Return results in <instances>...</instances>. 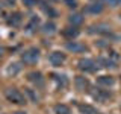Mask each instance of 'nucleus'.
<instances>
[{"label": "nucleus", "mask_w": 121, "mask_h": 114, "mask_svg": "<svg viewBox=\"0 0 121 114\" xmlns=\"http://www.w3.org/2000/svg\"><path fill=\"white\" fill-rule=\"evenodd\" d=\"M5 96L11 104H15V105H24L26 104V97L23 96V93L17 88H8L5 91Z\"/></svg>", "instance_id": "f257e3e1"}, {"label": "nucleus", "mask_w": 121, "mask_h": 114, "mask_svg": "<svg viewBox=\"0 0 121 114\" xmlns=\"http://www.w3.org/2000/svg\"><path fill=\"white\" fill-rule=\"evenodd\" d=\"M38 59H39V50H38L36 47H29L21 53V61L24 64L32 66V64L38 62Z\"/></svg>", "instance_id": "f03ea898"}, {"label": "nucleus", "mask_w": 121, "mask_h": 114, "mask_svg": "<svg viewBox=\"0 0 121 114\" xmlns=\"http://www.w3.org/2000/svg\"><path fill=\"white\" fill-rule=\"evenodd\" d=\"M77 67H79V70L85 71V73H94V71L98 68V64H97V61H94V59L82 58L77 62Z\"/></svg>", "instance_id": "7ed1b4c3"}, {"label": "nucleus", "mask_w": 121, "mask_h": 114, "mask_svg": "<svg viewBox=\"0 0 121 114\" xmlns=\"http://www.w3.org/2000/svg\"><path fill=\"white\" fill-rule=\"evenodd\" d=\"M88 33H97V35H112V30L106 23H97L88 28Z\"/></svg>", "instance_id": "20e7f679"}, {"label": "nucleus", "mask_w": 121, "mask_h": 114, "mask_svg": "<svg viewBox=\"0 0 121 114\" xmlns=\"http://www.w3.org/2000/svg\"><path fill=\"white\" fill-rule=\"evenodd\" d=\"M65 59H67V56H65V53H62V52H52L50 56H48L50 64H52V66H55V67L62 66V64L65 62Z\"/></svg>", "instance_id": "39448f33"}, {"label": "nucleus", "mask_w": 121, "mask_h": 114, "mask_svg": "<svg viewBox=\"0 0 121 114\" xmlns=\"http://www.w3.org/2000/svg\"><path fill=\"white\" fill-rule=\"evenodd\" d=\"M67 50L73 52V53H83V52H88V46L79 43V41H68L67 43Z\"/></svg>", "instance_id": "423d86ee"}, {"label": "nucleus", "mask_w": 121, "mask_h": 114, "mask_svg": "<svg viewBox=\"0 0 121 114\" xmlns=\"http://www.w3.org/2000/svg\"><path fill=\"white\" fill-rule=\"evenodd\" d=\"M74 85H76V88H77L79 91H88L91 84H89V81L85 78V76H76Z\"/></svg>", "instance_id": "0eeeda50"}, {"label": "nucleus", "mask_w": 121, "mask_h": 114, "mask_svg": "<svg viewBox=\"0 0 121 114\" xmlns=\"http://www.w3.org/2000/svg\"><path fill=\"white\" fill-rule=\"evenodd\" d=\"M27 79L35 87H38V88H41V87L44 85V78H43V75H41L39 71H30L27 75Z\"/></svg>", "instance_id": "6e6552de"}, {"label": "nucleus", "mask_w": 121, "mask_h": 114, "mask_svg": "<svg viewBox=\"0 0 121 114\" xmlns=\"http://www.w3.org/2000/svg\"><path fill=\"white\" fill-rule=\"evenodd\" d=\"M92 97L98 102H106L111 97V93L108 90H101V88H95V91H92Z\"/></svg>", "instance_id": "1a4fd4ad"}, {"label": "nucleus", "mask_w": 121, "mask_h": 114, "mask_svg": "<svg viewBox=\"0 0 121 114\" xmlns=\"http://www.w3.org/2000/svg\"><path fill=\"white\" fill-rule=\"evenodd\" d=\"M97 64H98V67H104V68H115L117 67V61L112 59L111 56H108V58H103V56L98 58Z\"/></svg>", "instance_id": "9d476101"}, {"label": "nucleus", "mask_w": 121, "mask_h": 114, "mask_svg": "<svg viewBox=\"0 0 121 114\" xmlns=\"http://www.w3.org/2000/svg\"><path fill=\"white\" fill-rule=\"evenodd\" d=\"M21 21H23V17H21L20 12H14L8 17V24L12 26V28H18L21 24Z\"/></svg>", "instance_id": "9b49d317"}, {"label": "nucleus", "mask_w": 121, "mask_h": 114, "mask_svg": "<svg viewBox=\"0 0 121 114\" xmlns=\"http://www.w3.org/2000/svg\"><path fill=\"white\" fill-rule=\"evenodd\" d=\"M101 11H103V3H98V2H92L91 5L85 8L86 14H100Z\"/></svg>", "instance_id": "f8f14e48"}, {"label": "nucleus", "mask_w": 121, "mask_h": 114, "mask_svg": "<svg viewBox=\"0 0 121 114\" xmlns=\"http://www.w3.org/2000/svg\"><path fill=\"white\" fill-rule=\"evenodd\" d=\"M97 84L101 87H112L113 84H115V79L112 78V76H100V78L97 79Z\"/></svg>", "instance_id": "ddd939ff"}, {"label": "nucleus", "mask_w": 121, "mask_h": 114, "mask_svg": "<svg viewBox=\"0 0 121 114\" xmlns=\"http://www.w3.org/2000/svg\"><path fill=\"white\" fill-rule=\"evenodd\" d=\"M39 28V18L38 17H32L27 23V26H26V29H27V32H36V29Z\"/></svg>", "instance_id": "4468645a"}, {"label": "nucleus", "mask_w": 121, "mask_h": 114, "mask_svg": "<svg viewBox=\"0 0 121 114\" xmlns=\"http://www.w3.org/2000/svg\"><path fill=\"white\" fill-rule=\"evenodd\" d=\"M68 21H70V24H73L74 28H77V26H80L83 23V17H82V14H71L70 17H68Z\"/></svg>", "instance_id": "2eb2a0df"}, {"label": "nucleus", "mask_w": 121, "mask_h": 114, "mask_svg": "<svg viewBox=\"0 0 121 114\" xmlns=\"http://www.w3.org/2000/svg\"><path fill=\"white\" fill-rule=\"evenodd\" d=\"M20 70H21V66L18 62H11L9 66H8V68H6V73L9 76H15V75L20 73Z\"/></svg>", "instance_id": "dca6fc26"}, {"label": "nucleus", "mask_w": 121, "mask_h": 114, "mask_svg": "<svg viewBox=\"0 0 121 114\" xmlns=\"http://www.w3.org/2000/svg\"><path fill=\"white\" fill-rule=\"evenodd\" d=\"M79 111H80L82 114H98V113H97V109L94 108V106L86 105V104L79 105Z\"/></svg>", "instance_id": "f3484780"}, {"label": "nucleus", "mask_w": 121, "mask_h": 114, "mask_svg": "<svg viewBox=\"0 0 121 114\" xmlns=\"http://www.w3.org/2000/svg\"><path fill=\"white\" fill-rule=\"evenodd\" d=\"M43 32L45 33V35H53V33L56 32V26H55V23H52V21L45 23V24L43 26Z\"/></svg>", "instance_id": "a211bd4d"}, {"label": "nucleus", "mask_w": 121, "mask_h": 114, "mask_svg": "<svg viewBox=\"0 0 121 114\" xmlns=\"http://www.w3.org/2000/svg\"><path fill=\"white\" fill-rule=\"evenodd\" d=\"M55 114H71V111H70V108H68L67 105L58 104L55 106Z\"/></svg>", "instance_id": "6ab92c4d"}, {"label": "nucleus", "mask_w": 121, "mask_h": 114, "mask_svg": "<svg viewBox=\"0 0 121 114\" xmlns=\"http://www.w3.org/2000/svg\"><path fill=\"white\" fill-rule=\"evenodd\" d=\"M64 35H65L67 38H76L79 35V29L74 28V26L73 28H67L65 30H64Z\"/></svg>", "instance_id": "aec40b11"}, {"label": "nucleus", "mask_w": 121, "mask_h": 114, "mask_svg": "<svg viewBox=\"0 0 121 114\" xmlns=\"http://www.w3.org/2000/svg\"><path fill=\"white\" fill-rule=\"evenodd\" d=\"M53 79H55L60 87H67V84H68V79H67L65 75H53Z\"/></svg>", "instance_id": "412c9836"}, {"label": "nucleus", "mask_w": 121, "mask_h": 114, "mask_svg": "<svg viewBox=\"0 0 121 114\" xmlns=\"http://www.w3.org/2000/svg\"><path fill=\"white\" fill-rule=\"evenodd\" d=\"M43 8H44V12L47 15H50V17H56V11L53 9V8H50V6H43Z\"/></svg>", "instance_id": "4be33fe9"}, {"label": "nucleus", "mask_w": 121, "mask_h": 114, "mask_svg": "<svg viewBox=\"0 0 121 114\" xmlns=\"http://www.w3.org/2000/svg\"><path fill=\"white\" fill-rule=\"evenodd\" d=\"M64 3H65L68 8H76L77 6V0H64Z\"/></svg>", "instance_id": "5701e85b"}, {"label": "nucleus", "mask_w": 121, "mask_h": 114, "mask_svg": "<svg viewBox=\"0 0 121 114\" xmlns=\"http://www.w3.org/2000/svg\"><path fill=\"white\" fill-rule=\"evenodd\" d=\"M27 94H29L30 97H32V100H33V102H35V104H36V102H38V96H36V94L33 93L32 90H29V88H27Z\"/></svg>", "instance_id": "b1692460"}, {"label": "nucleus", "mask_w": 121, "mask_h": 114, "mask_svg": "<svg viewBox=\"0 0 121 114\" xmlns=\"http://www.w3.org/2000/svg\"><path fill=\"white\" fill-rule=\"evenodd\" d=\"M35 2H36V0H23V5L27 6V8H30V6L35 5Z\"/></svg>", "instance_id": "393cba45"}, {"label": "nucleus", "mask_w": 121, "mask_h": 114, "mask_svg": "<svg viewBox=\"0 0 121 114\" xmlns=\"http://www.w3.org/2000/svg\"><path fill=\"white\" fill-rule=\"evenodd\" d=\"M6 3H8V5H11V6H12L14 3H15V0H6Z\"/></svg>", "instance_id": "a878e982"}, {"label": "nucleus", "mask_w": 121, "mask_h": 114, "mask_svg": "<svg viewBox=\"0 0 121 114\" xmlns=\"http://www.w3.org/2000/svg\"><path fill=\"white\" fill-rule=\"evenodd\" d=\"M92 2H98V3H103V2H109V0H92Z\"/></svg>", "instance_id": "bb28decb"}, {"label": "nucleus", "mask_w": 121, "mask_h": 114, "mask_svg": "<svg viewBox=\"0 0 121 114\" xmlns=\"http://www.w3.org/2000/svg\"><path fill=\"white\" fill-rule=\"evenodd\" d=\"M2 53H3V47H2V46H0V55H2Z\"/></svg>", "instance_id": "cd10ccee"}, {"label": "nucleus", "mask_w": 121, "mask_h": 114, "mask_svg": "<svg viewBox=\"0 0 121 114\" xmlns=\"http://www.w3.org/2000/svg\"><path fill=\"white\" fill-rule=\"evenodd\" d=\"M15 114H24V113H21V111H18V113H15Z\"/></svg>", "instance_id": "c85d7f7f"}, {"label": "nucleus", "mask_w": 121, "mask_h": 114, "mask_svg": "<svg viewBox=\"0 0 121 114\" xmlns=\"http://www.w3.org/2000/svg\"><path fill=\"white\" fill-rule=\"evenodd\" d=\"M0 9H2V3H0Z\"/></svg>", "instance_id": "c756f323"}]
</instances>
